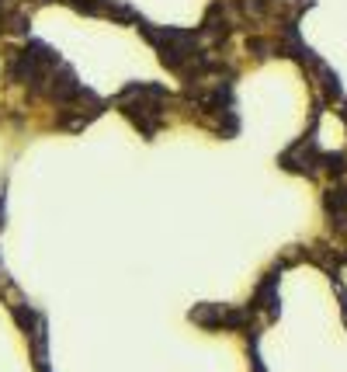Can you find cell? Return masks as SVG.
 <instances>
[{
  "instance_id": "2",
  "label": "cell",
  "mask_w": 347,
  "mask_h": 372,
  "mask_svg": "<svg viewBox=\"0 0 347 372\" xmlns=\"http://www.w3.org/2000/svg\"><path fill=\"white\" fill-rule=\"evenodd\" d=\"M0 4H4V0H0Z\"/></svg>"
},
{
  "instance_id": "1",
  "label": "cell",
  "mask_w": 347,
  "mask_h": 372,
  "mask_svg": "<svg viewBox=\"0 0 347 372\" xmlns=\"http://www.w3.org/2000/svg\"><path fill=\"white\" fill-rule=\"evenodd\" d=\"M0 226H4V185H0Z\"/></svg>"
}]
</instances>
